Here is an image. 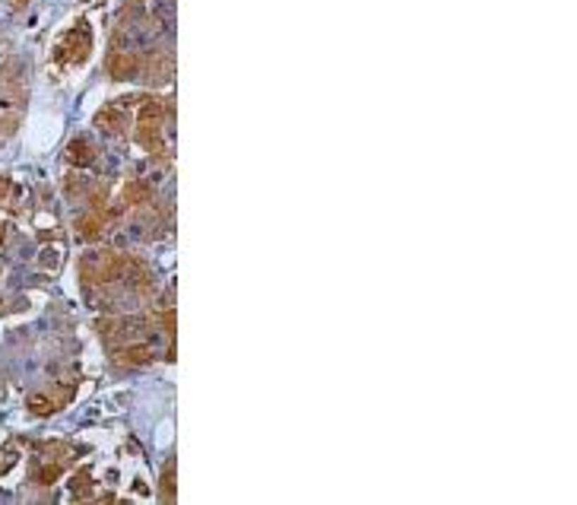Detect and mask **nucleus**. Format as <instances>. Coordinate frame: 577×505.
<instances>
[{
	"label": "nucleus",
	"mask_w": 577,
	"mask_h": 505,
	"mask_svg": "<svg viewBox=\"0 0 577 505\" xmlns=\"http://www.w3.org/2000/svg\"><path fill=\"white\" fill-rule=\"evenodd\" d=\"M149 200H152V185H149V181H143V178H130V181H127V188H124V204L143 207V204H149Z\"/></svg>",
	"instance_id": "7"
},
{
	"label": "nucleus",
	"mask_w": 577,
	"mask_h": 505,
	"mask_svg": "<svg viewBox=\"0 0 577 505\" xmlns=\"http://www.w3.org/2000/svg\"><path fill=\"white\" fill-rule=\"evenodd\" d=\"M95 124H99V130H105V134H120V128H124V115L114 111V109H105V111H99Z\"/></svg>",
	"instance_id": "8"
},
{
	"label": "nucleus",
	"mask_w": 577,
	"mask_h": 505,
	"mask_svg": "<svg viewBox=\"0 0 577 505\" xmlns=\"http://www.w3.org/2000/svg\"><path fill=\"white\" fill-rule=\"evenodd\" d=\"M13 464H16V451H13V448H0V477H4Z\"/></svg>",
	"instance_id": "13"
},
{
	"label": "nucleus",
	"mask_w": 577,
	"mask_h": 505,
	"mask_svg": "<svg viewBox=\"0 0 577 505\" xmlns=\"http://www.w3.org/2000/svg\"><path fill=\"white\" fill-rule=\"evenodd\" d=\"M120 270H124V255L118 251H89L80 257V276L86 286L92 283H114L120 280Z\"/></svg>",
	"instance_id": "1"
},
{
	"label": "nucleus",
	"mask_w": 577,
	"mask_h": 505,
	"mask_svg": "<svg viewBox=\"0 0 577 505\" xmlns=\"http://www.w3.org/2000/svg\"><path fill=\"white\" fill-rule=\"evenodd\" d=\"M63 397H54L48 394V391H35V394H29V401H25V407H29V413L35 416H51L54 410H61Z\"/></svg>",
	"instance_id": "4"
},
{
	"label": "nucleus",
	"mask_w": 577,
	"mask_h": 505,
	"mask_svg": "<svg viewBox=\"0 0 577 505\" xmlns=\"http://www.w3.org/2000/svg\"><path fill=\"white\" fill-rule=\"evenodd\" d=\"M95 159H99V153H95V147L89 140H73L67 147V162H70V166L86 169V166H92Z\"/></svg>",
	"instance_id": "6"
},
{
	"label": "nucleus",
	"mask_w": 577,
	"mask_h": 505,
	"mask_svg": "<svg viewBox=\"0 0 577 505\" xmlns=\"http://www.w3.org/2000/svg\"><path fill=\"white\" fill-rule=\"evenodd\" d=\"M63 191H67V197L86 194V178H82V175H67V178H63Z\"/></svg>",
	"instance_id": "9"
},
{
	"label": "nucleus",
	"mask_w": 577,
	"mask_h": 505,
	"mask_svg": "<svg viewBox=\"0 0 577 505\" xmlns=\"http://www.w3.org/2000/svg\"><path fill=\"white\" fill-rule=\"evenodd\" d=\"M105 229H108V219L101 217V210H92V213H86L82 219H76V236L89 238V242H92V238H99Z\"/></svg>",
	"instance_id": "3"
},
{
	"label": "nucleus",
	"mask_w": 577,
	"mask_h": 505,
	"mask_svg": "<svg viewBox=\"0 0 577 505\" xmlns=\"http://www.w3.org/2000/svg\"><path fill=\"white\" fill-rule=\"evenodd\" d=\"M162 499L165 502H171L175 499V467H165V473H162Z\"/></svg>",
	"instance_id": "10"
},
{
	"label": "nucleus",
	"mask_w": 577,
	"mask_h": 505,
	"mask_svg": "<svg viewBox=\"0 0 577 505\" xmlns=\"http://www.w3.org/2000/svg\"><path fill=\"white\" fill-rule=\"evenodd\" d=\"M159 118H162V105H159V99H149L139 109V121H159Z\"/></svg>",
	"instance_id": "11"
},
{
	"label": "nucleus",
	"mask_w": 577,
	"mask_h": 505,
	"mask_svg": "<svg viewBox=\"0 0 577 505\" xmlns=\"http://www.w3.org/2000/svg\"><path fill=\"white\" fill-rule=\"evenodd\" d=\"M6 194H10V178H4V175H0V204L6 200Z\"/></svg>",
	"instance_id": "15"
},
{
	"label": "nucleus",
	"mask_w": 577,
	"mask_h": 505,
	"mask_svg": "<svg viewBox=\"0 0 577 505\" xmlns=\"http://www.w3.org/2000/svg\"><path fill=\"white\" fill-rule=\"evenodd\" d=\"M114 359H118L120 365H146L152 363V346L146 343V340H137V343H120V350L114 353Z\"/></svg>",
	"instance_id": "2"
},
{
	"label": "nucleus",
	"mask_w": 577,
	"mask_h": 505,
	"mask_svg": "<svg viewBox=\"0 0 577 505\" xmlns=\"http://www.w3.org/2000/svg\"><path fill=\"white\" fill-rule=\"evenodd\" d=\"M57 477H61V464H54V461H51V464L42 467V473H38V483L48 486V483H54Z\"/></svg>",
	"instance_id": "12"
},
{
	"label": "nucleus",
	"mask_w": 577,
	"mask_h": 505,
	"mask_svg": "<svg viewBox=\"0 0 577 505\" xmlns=\"http://www.w3.org/2000/svg\"><path fill=\"white\" fill-rule=\"evenodd\" d=\"M86 489H89V470H80L73 477V492L76 496H86Z\"/></svg>",
	"instance_id": "14"
},
{
	"label": "nucleus",
	"mask_w": 577,
	"mask_h": 505,
	"mask_svg": "<svg viewBox=\"0 0 577 505\" xmlns=\"http://www.w3.org/2000/svg\"><path fill=\"white\" fill-rule=\"evenodd\" d=\"M137 140L149 150L152 156H165V147H162V130H159V121H139V130H137Z\"/></svg>",
	"instance_id": "5"
}]
</instances>
